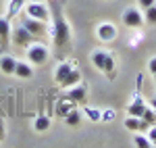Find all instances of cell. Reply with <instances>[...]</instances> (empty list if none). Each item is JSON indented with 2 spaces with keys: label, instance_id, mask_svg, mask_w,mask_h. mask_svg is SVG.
Listing matches in <instances>:
<instances>
[{
  "label": "cell",
  "instance_id": "cell-1",
  "mask_svg": "<svg viewBox=\"0 0 156 148\" xmlns=\"http://www.w3.org/2000/svg\"><path fill=\"white\" fill-rule=\"evenodd\" d=\"M50 4V19H52V42L56 48V56H65V52L71 48V27L65 19L60 0H48Z\"/></svg>",
  "mask_w": 156,
  "mask_h": 148
},
{
  "label": "cell",
  "instance_id": "cell-29",
  "mask_svg": "<svg viewBox=\"0 0 156 148\" xmlns=\"http://www.w3.org/2000/svg\"><path fill=\"white\" fill-rule=\"evenodd\" d=\"M150 106H152V109L156 111V98H152V100H150Z\"/></svg>",
  "mask_w": 156,
  "mask_h": 148
},
{
  "label": "cell",
  "instance_id": "cell-15",
  "mask_svg": "<svg viewBox=\"0 0 156 148\" xmlns=\"http://www.w3.org/2000/svg\"><path fill=\"white\" fill-rule=\"evenodd\" d=\"M15 67H17V61L12 56H2L0 59V71L4 75H15Z\"/></svg>",
  "mask_w": 156,
  "mask_h": 148
},
{
  "label": "cell",
  "instance_id": "cell-20",
  "mask_svg": "<svg viewBox=\"0 0 156 148\" xmlns=\"http://www.w3.org/2000/svg\"><path fill=\"white\" fill-rule=\"evenodd\" d=\"M23 4H25V0H11V4H9V13H6V19H12L17 13L21 11Z\"/></svg>",
  "mask_w": 156,
  "mask_h": 148
},
{
  "label": "cell",
  "instance_id": "cell-12",
  "mask_svg": "<svg viewBox=\"0 0 156 148\" xmlns=\"http://www.w3.org/2000/svg\"><path fill=\"white\" fill-rule=\"evenodd\" d=\"M77 84H81V73H79L75 67H73L71 71H69V75H67V77L60 81L58 86H60V88H73V86H77Z\"/></svg>",
  "mask_w": 156,
  "mask_h": 148
},
{
  "label": "cell",
  "instance_id": "cell-31",
  "mask_svg": "<svg viewBox=\"0 0 156 148\" xmlns=\"http://www.w3.org/2000/svg\"><path fill=\"white\" fill-rule=\"evenodd\" d=\"M0 13H2V2H0Z\"/></svg>",
  "mask_w": 156,
  "mask_h": 148
},
{
  "label": "cell",
  "instance_id": "cell-17",
  "mask_svg": "<svg viewBox=\"0 0 156 148\" xmlns=\"http://www.w3.org/2000/svg\"><path fill=\"white\" fill-rule=\"evenodd\" d=\"M71 69H73L71 63L62 61L58 67H56V71H54V81H56V84H60V81H62V79H65V77L69 75V71H71Z\"/></svg>",
  "mask_w": 156,
  "mask_h": 148
},
{
  "label": "cell",
  "instance_id": "cell-5",
  "mask_svg": "<svg viewBox=\"0 0 156 148\" xmlns=\"http://www.w3.org/2000/svg\"><path fill=\"white\" fill-rule=\"evenodd\" d=\"M34 40H36V38L31 36L23 25L15 27V29H12V34H11V42L15 44V46H31V44H34Z\"/></svg>",
  "mask_w": 156,
  "mask_h": 148
},
{
  "label": "cell",
  "instance_id": "cell-16",
  "mask_svg": "<svg viewBox=\"0 0 156 148\" xmlns=\"http://www.w3.org/2000/svg\"><path fill=\"white\" fill-rule=\"evenodd\" d=\"M15 75H17V77H21V79H29V77L34 75V67H31V65H27V63H19V61H17Z\"/></svg>",
  "mask_w": 156,
  "mask_h": 148
},
{
  "label": "cell",
  "instance_id": "cell-25",
  "mask_svg": "<svg viewBox=\"0 0 156 148\" xmlns=\"http://www.w3.org/2000/svg\"><path fill=\"white\" fill-rule=\"evenodd\" d=\"M148 138H150V144H152V146H156V125H152V127H150Z\"/></svg>",
  "mask_w": 156,
  "mask_h": 148
},
{
  "label": "cell",
  "instance_id": "cell-32",
  "mask_svg": "<svg viewBox=\"0 0 156 148\" xmlns=\"http://www.w3.org/2000/svg\"><path fill=\"white\" fill-rule=\"evenodd\" d=\"M154 81H156V73H154Z\"/></svg>",
  "mask_w": 156,
  "mask_h": 148
},
{
  "label": "cell",
  "instance_id": "cell-24",
  "mask_svg": "<svg viewBox=\"0 0 156 148\" xmlns=\"http://www.w3.org/2000/svg\"><path fill=\"white\" fill-rule=\"evenodd\" d=\"M137 4H140V9H150V6H154L156 4V0H137Z\"/></svg>",
  "mask_w": 156,
  "mask_h": 148
},
{
  "label": "cell",
  "instance_id": "cell-30",
  "mask_svg": "<svg viewBox=\"0 0 156 148\" xmlns=\"http://www.w3.org/2000/svg\"><path fill=\"white\" fill-rule=\"evenodd\" d=\"M34 2H44V0H34Z\"/></svg>",
  "mask_w": 156,
  "mask_h": 148
},
{
  "label": "cell",
  "instance_id": "cell-8",
  "mask_svg": "<svg viewBox=\"0 0 156 148\" xmlns=\"http://www.w3.org/2000/svg\"><path fill=\"white\" fill-rule=\"evenodd\" d=\"M123 23L127 25V27H140V25L144 23V13L140 11V9H127V11L123 13Z\"/></svg>",
  "mask_w": 156,
  "mask_h": 148
},
{
  "label": "cell",
  "instance_id": "cell-9",
  "mask_svg": "<svg viewBox=\"0 0 156 148\" xmlns=\"http://www.w3.org/2000/svg\"><path fill=\"white\" fill-rule=\"evenodd\" d=\"M11 19L6 17H0V48L6 50L9 42H11Z\"/></svg>",
  "mask_w": 156,
  "mask_h": 148
},
{
  "label": "cell",
  "instance_id": "cell-27",
  "mask_svg": "<svg viewBox=\"0 0 156 148\" xmlns=\"http://www.w3.org/2000/svg\"><path fill=\"white\" fill-rule=\"evenodd\" d=\"M85 113H87V115H90L92 119H96V121H98V119H100V113H96V111H90V109H87V111H85Z\"/></svg>",
  "mask_w": 156,
  "mask_h": 148
},
{
  "label": "cell",
  "instance_id": "cell-28",
  "mask_svg": "<svg viewBox=\"0 0 156 148\" xmlns=\"http://www.w3.org/2000/svg\"><path fill=\"white\" fill-rule=\"evenodd\" d=\"M4 134H6V129H4V121L0 119V140L4 138Z\"/></svg>",
  "mask_w": 156,
  "mask_h": 148
},
{
  "label": "cell",
  "instance_id": "cell-26",
  "mask_svg": "<svg viewBox=\"0 0 156 148\" xmlns=\"http://www.w3.org/2000/svg\"><path fill=\"white\" fill-rule=\"evenodd\" d=\"M148 69H150V73H152V75L156 73V56H154V59H150V63H148Z\"/></svg>",
  "mask_w": 156,
  "mask_h": 148
},
{
  "label": "cell",
  "instance_id": "cell-6",
  "mask_svg": "<svg viewBox=\"0 0 156 148\" xmlns=\"http://www.w3.org/2000/svg\"><path fill=\"white\" fill-rule=\"evenodd\" d=\"M65 98L71 100L73 104H87V88H85V84L81 86V84H77V86H73L67 94H65Z\"/></svg>",
  "mask_w": 156,
  "mask_h": 148
},
{
  "label": "cell",
  "instance_id": "cell-18",
  "mask_svg": "<svg viewBox=\"0 0 156 148\" xmlns=\"http://www.w3.org/2000/svg\"><path fill=\"white\" fill-rule=\"evenodd\" d=\"M65 123H67V125H71V127H77V125L81 123V111L73 106L71 111L67 113V117H65Z\"/></svg>",
  "mask_w": 156,
  "mask_h": 148
},
{
  "label": "cell",
  "instance_id": "cell-3",
  "mask_svg": "<svg viewBox=\"0 0 156 148\" xmlns=\"http://www.w3.org/2000/svg\"><path fill=\"white\" fill-rule=\"evenodd\" d=\"M27 59L36 67L37 65H44V63L48 61V50L42 44H31V46H27Z\"/></svg>",
  "mask_w": 156,
  "mask_h": 148
},
{
  "label": "cell",
  "instance_id": "cell-19",
  "mask_svg": "<svg viewBox=\"0 0 156 148\" xmlns=\"http://www.w3.org/2000/svg\"><path fill=\"white\" fill-rule=\"evenodd\" d=\"M73 106H75V104H73L71 100L62 98V100L58 102V104H56V117H60V119H65V117H67V113L71 111Z\"/></svg>",
  "mask_w": 156,
  "mask_h": 148
},
{
  "label": "cell",
  "instance_id": "cell-7",
  "mask_svg": "<svg viewBox=\"0 0 156 148\" xmlns=\"http://www.w3.org/2000/svg\"><path fill=\"white\" fill-rule=\"evenodd\" d=\"M31 34L34 38H42L44 34H46V27H44V21H37V19H31V17H27L25 15L23 17V23H21Z\"/></svg>",
  "mask_w": 156,
  "mask_h": 148
},
{
  "label": "cell",
  "instance_id": "cell-13",
  "mask_svg": "<svg viewBox=\"0 0 156 148\" xmlns=\"http://www.w3.org/2000/svg\"><path fill=\"white\" fill-rule=\"evenodd\" d=\"M125 127H127L129 132H140V129H146V127H150V125L146 123L142 117H131V115H129V117L125 119Z\"/></svg>",
  "mask_w": 156,
  "mask_h": 148
},
{
  "label": "cell",
  "instance_id": "cell-11",
  "mask_svg": "<svg viewBox=\"0 0 156 148\" xmlns=\"http://www.w3.org/2000/svg\"><path fill=\"white\" fill-rule=\"evenodd\" d=\"M146 111V102L142 100V96H140V90H137V94H135V98H133V102L129 104V109H127V113L131 115V117H142Z\"/></svg>",
  "mask_w": 156,
  "mask_h": 148
},
{
  "label": "cell",
  "instance_id": "cell-4",
  "mask_svg": "<svg viewBox=\"0 0 156 148\" xmlns=\"http://www.w3.org/2000/svg\"><path fill=\"white\" fill-rule=\"evenodd\" d=\"M25 15L31 17V19H37V21H48L50 11L42 2H34V0H31L29 4H25Z\"/></svg>",
  "mask_w": 156,
  "mask_h": 148
},
{
  "label": "cell",
  "instance_id": "cell-22",
  "mask_svg": "<svg viewBox=\"0 0 156 148\" xmlns=\"http://www.w3.org/2000/svg\"><path fill=\"white\" fill-rule=\"evenodd\" d=\"M142 119H144L148 125H156V111L152 109V106H150V109L146 106V111H144V115H142Z\"/></svg>",
  "mask_w": 156,
  "mask_h": 148
},
{
  "label": "cell",
  "instance_id": "cell-14",
  "mask_svg": "<svg viewBox=\"0 0 156 148\" xmlns=\"http://www.w3.org/2000/svg\"><path fill=\"white\" fill-rule=\"evenodd\" d=\"M34 129H36V132H40V134L48 132V129H50V117H48V115L40 113V115L36 117V121H34Z\"/></svg>",
  "mask_w": 156,
  "mask_h": 148
},
{
  "label": "cell",
  "instance_id": "cell-2",
  "mask_svg": "<svg viewBox=\"0 0 156 148\" xmlns=\"http://www.w3.org/2000/svg\"><path fill=\"white\" fill-rule=\"evenodd\" d=\"M92 65L100 69V71H104L108 79H115V56L106 52V50H94L92 52Z\"/></svg>",
  "mask_w": 156,
  "mask_h": 148
},
{
  "label": "cell",
  "instance_id": "cell-10",
  "mask_svg": "<svg viewBox=\"0 0 156 148\" xmlns=\"http://www.w3.org/2000/svg\"><path fill=\"white\" fill-rule=\"evenodd\" d=\"M96 36L102 40V42H112L117 38V27L112 23H100V27L96 29Z\"/></svg>",
  "mask_w": 156,
  "mask_h": 148
},
{
  "label": "cell",
  "instance_id": "cell-21",
  "mask_svg": "<svg viewBox=\"0 0 156 148\" xmlns=\"http://www.w3.org/2000/svg\"><path fill=\"white\" fill-rule=\"evenodd\" d=\"M133 146L137 148H150V138L148 136H142V134H137V136H133Z\"/></svg>",
  "mask_w": 156,
  "mask_h": 148
},
{
  "label": "cell",
  "instance_id": "cell-23",
  "mask_svg": "<svg viewBox=\"0 0 156 148\" xmlns=\"http://www.w3.org/2000/svg\"><path fill=\"white\" fill-rule=\"evenodd\" d=\"M144 21H146V23H150V25H156V4H154V6H150V9H146Z\"/></svg>",
  "mask_w": 156,
  "mask_h": 148
}]
</instances>
